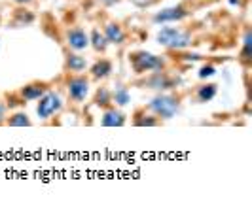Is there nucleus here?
<instances>
[{
    "mask_svg": "<svg viewBox=\"0 0 252 221\" xmlns=\"http://www.w3.org/2000/svg\"><path fill=\"white\" fill-rule=\"evenodd\" d=\"M17 4H27V2H31V0H15Z\"/></svg>",
    "mask_w": 252,
    "mask_h": 221,
    "instance_id": "24",
    "label": "nucleus"
},
{
    "mask_svg": "<svg viewBox=\"0 0 252 221\" xmlns=\"http://www.w3.org/2000/svg\"><path fill=\"white\" fill-rule=\"evenodd\" d=\"M129 62L137 74L158 72V70H163L165 66V61L159 55H154L148 51H133L129 55Z\"/></svg>",
    "mask_w": 252,
    "mask_h": 221,
    "instance_id": "2",
    "label": "nucleus"
},
{
    "mask_svg": "<svg viewBox=\"0 0 252 221\" xmlns=\"http://www.w3.org/2000/svg\"><path fill=\"white\" fill-rule=\"evenodd\" d=\"M106 6H112V4H116V2H120V0H102Z\"/></svg>",
    "mask_w": 252,
    "mask_h": 221,
    "instance_id": "23",
    "label": "nucleus"
},
{
    "mask_svg": "<svg viewBox=\"0 0 252 221\" xmlns=\"http://www.w3.org/2000/svg\"><path fill=\"white\" fill-rule=\"evenodd\" d=\"M144 85L150 87V89H161V91H165V89H171V87L175 85V80L173 78H169L167 74H163L161 70H158V72H154L144 82Z\"/></svg>",
    "mask_w": 252,
    "mask_h": 221,
    "instance_id": "8",
    "label": "nucleus"
},
{
    "mask_svg": "<svg viewBox=\"0 0 252 221\" xmlns=\"http://www.w3.org/2000/svg\"><path fill=\"white\" fill-rule=\"evenodd\" d=\"M148 110L154 111V115L159 117V119H171L180 110V102L173 95H158V97L152 98V102L148 104Z\"/></svg>",
    "mask_w": 252,
    "mask_h": 221,
    "instance_id": "3",
    "label": "nucleus"
},
{
    "mask_svg": "<svg viewBox=\"0 0 252 221\" xmlns=\"http://www.w3.org/2000/svg\"><path fill=\"white\" fill-rule=\"evenodd\" d=\"M133 123H135L137 127H156V125H159V117H156V115H146V113H142V111H137Z\"/></svg>",
    "mask_w": 252,
    "mask_h": 221,
    "instance_id": "17",
    "label": "nucleus"
},
{
    "mask_svg": "<svg viewBox=\"0 0 252 221\" xmlns=\"http://www.w3.org/2000/svg\"><path fill=\"white\" fill-rule=\"evenodd\" d=\"M101 125L102 127H122V125H126V115L116 108H108L102 113Z\"/></svg>",
    "mask_w": 252,
    "mask_h": 221,
    "instance_id": "11",
    "label": "nucleus"
},
{
    "mask_svg": "<svg viewBox=\"0 0 252 221\" xmlns=\"http://www.w3.org/2000/svg\"><path fill=\"white\" fill-rule=\"evenodd\" d=\"M4 117H6V106L0 102V123L4 121Z\"/></svg>",
    "mask_w": 252,
    "mask_h": 221,
    "instance_id": "22",
    "label": "nucleus"
},
{
    "mask_svg": "<svg viewBox=\"0 0 252 221\" xmlns=\"http://www.w3.org/2000/svg\"><path fill=\"white\" fill-rule=\"evenodd\" d=\"M66 87H68V97L74 102H82V100H86L89 93V80L86 76H72L66 82Z\"/></svg>",
    "mask_w": 252,
    "mask_h": 221,
    "instance_id": "5",
    "label": "nucleus"
},
{
    "mask_svg": "<svg viewBox=\"0 0 252 221\" xmlns=\"http://www.w3.org/2000/svg\"><path fill=\"white\" fill-rule=\"evenodd\" d=\"M186 15H188V12L184 6H173V8H167V10L156 13L154 21L156 23H177V21H182Z\"/></svg>",
    "mask_w": 252,
    "mask_h": 221,
    "instance_id": "6",
    "label": "nucleus"
},
{
    "mask_svg": "<svg viewBox=\"0 0 252 221\" xmlns=\"http://www.w3.org/2000/svg\"><path fill=\"white\" fill-rule=\"evenodd\" d=\"M8 125H10V127H29V125H31V119H29L27 113L17 111V113H13V115L8 117Z\"/></svg>",
    "mask_w": 252,
    "mask_h": 221,
    "instance_id": "20",
    "label": "nucleus"
},
{
    "mask_svg": "<svg viewBox=\"0 0 252 221\" xmlns=\"http://www.w3.org/2000/svg\"><path fill=\"white\" fill-rule=\"evenodd\" d=\"M66 42L72 49L82 51V49H86L89 46V36L86 34V30L82 27H72V28L66 30Z\"/></svg>",
    "mask_w": 252,
    "mask_h": 221,
    "instance_id": "7",
    "label": "nucleus"
},
{
    "mask_svg": "<svg viewBox=\"0 0 252 221\" xmlns=\"http://www.w3.org/2000/svg\"><path fill=\"white\" fill-rule=\"evenodd\" d=\"M89 44L95 48V51H104L106 46H108V42H106V38L102 34L99 28H93L91 30V36H89Z\"/></svg>",
    "mask_w": 252,
    "mask_h": 221,
    "instance_id": "16",
    "label": "nucleus"
},
{
    "mask_svg": "<svg viewBox=\"0 0 252 221\" xmlns=\"http://www.w3.org/2000/svg\"><path fill=\"white\" fill-rule=\"evenodd\" d=\"M158 44L169 49H184L191 44V36L180 27H161L158 32Z\"/></svg>",
    "mask_w": 252,
    "mask_h": 221,
    "instance_id": "1",
    "label": "nucleus"
},
{
    "mask_svg": "<svg viewBox=\"0 0 252 221\" xmlns=\"http://www.w3.org/2000/svg\"><path fill=\"white\" fill-rule=\"evenodd\" d=\"M66 68L70 70V72H82V70H86V59L82 57V55H76V53H68L66 55Z\"/></svg>",
    "mask_w": 252,
    "mask_h": 221,
    "instance_id": "13",
    "label": "nucleus"
},
{
    "mask_svg": "<svg viewBox=\"0 0 252 221\" xmlns=\"http://www.w3.org/2000/svg\"><path fill=\"white\" fill-rule=\"evenodd\" d=\"M110 72H112V62L108 59H101V61H97L91 66V76L95 80H104V78L110 76Z\"/></svg>",
    "mask_w": 252,
    "mask_h": 221,
    "instance_id": "12",
    "label": "nucleus"
},
{
    "mask_svg": "<svg viewBox=\"0 0 252 221\" xmlns=\"http://www.w3.org/2000/svg\"><path fill=\"white\" fill-rule=\"evenodd\" d=\"M61 106H63L61 97H59L57 93H53V91H48V93H44L42 97L38 98V106H36L38 117H42V119H50L55 111L61 110Z\"/></svg>",
    "mask_w": 252,
    "mask_h": 221,
    "instance_id": "4",
    "label": "nucleus"
},
{
    "mask_svg": "<svg viewBox=\"0 0 252 221\" xmlns=\"http://www.w3.org/2000/svg\"><path fill=\"white\" fill-rule=\"evenodd\" d=\"M215 72H216V68L213 64H205V66H201V70H199V78H201V80L211 78V76H215Z\"/></svg>",
    "mask_w": 252,
    "mask_h": 221,
    "instance_id": "21",
    "label": "nucleus"
},
{
    "mask_svg": "<svg viewBox=\"0 0 252 221\" xmlns=\"http://www.w3.org/2000/svg\"><path fill=\"white\" fill-rule=\"evenodd\" d=\"M216 93H218V87L215 83H207V85H201L197 89V100L199 102H209V100H213L216 97Z\"/></svg>",
    "mask_w": 252,
    "mask_h": 221,
    "instance_id": "15",
    "label": "nucleus"
},
{
    "mask_svg": "<svg viewBox=\"0 0 252 221\" xmlns=\"http://www.w3.org/2000/svg\"><path fill=\"white\" fill-rule=\"evenodd\" d=\"M252 59V34L251 28H247L245 32V40H243V51H241V61L245 64H251Z\"/></svg>",
    "mask_w": 252,
    "mask_h": 221,
    "instance_id": "14",
    "label": "nucleus"
},
{
    "mask_svg": "<svg viewBox=\"0 0 252 221\" xmlns=\"http://www.w3.org/2000/svg\"><path fill=\"white\" fill-rule=\"evenodd\" d=\"M112 102H116L118 106H127L131 102V95L127 91V87H118L112 93Z\"/></svg>",
    "mask_w": 252,
    "mask_h": 221,
    "instance_id": "19",
    "label": "nucleus"
},
{
    "mask_svg": "<svg viewBox=\"0 0 252 221\" xmlns=\"http://www.w3.org/2000/svg\"><path fill=\"white\" fill-rule=\"evenodd\" d=\"M104 38H106V42L108 44H124L126 42V32H124V28L120 27L118 23H108L104 27Z\"/></svg>",
    "mask_w": 252,
    "mask_h": 221,
    "instance_id": "10",
    "label": "nucleus"
},
{
    "mask_svg": "<svg viewBox=\"0 0 252 221\" xmlns=\"http://www.w3.org/2000/svg\"><path fill=\"white\" fill-rule=\"evenodd\" d=\"M48 91L50 89H48V85L44 82H32V83H29V85L21 89V97H23V100H38Z\"/></svg>",
    "mask_w": 252,
    "mask_h": 221,
    "instance_id": "9",
    "label": "nucleus"
},
{
    "mask_svg": "<svg viewBox=\"0 0 252 221\" xmlns=\"http://www.w3.org/2000/svg\"><path fill=\"white\" fill-rule=\"evenodd\" d=\"M112 104V93L106 89V87H101L99 91H97V95H95V106H99V108H108Z\"/></svg>",
    "mask_w": 252,
    "mask_h": 221,
    "instance_id": "18",
    "label": "nucleus"
}]
</instances>
